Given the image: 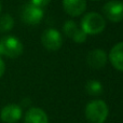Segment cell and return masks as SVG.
Instances as JSON below:
<instances>
[{
	"mask_svg": "<svg viewBox=\"0 0 123 123\" xmlns=\"http://www.w3.org/2000/svg\"><path fill=\"white\" fill-rule=\"evenodd\" d=\"M109 109L102 99H93L85 107V117L90 123H104L108 118Z\"/></svg>",
	"mask_w": 123,
	"mask_h": 123,
	"instance_id": "cell-1",
	"label": "cell"
},
{
	"mask_svg": "<svg viewBox=\"0 0 123 123\" xmlns=\"http://www.w3.org/2000/svg\"><path fill=\"white\" fill-rule=\"evenodd\" d=\"M106 27L105 18L96 12H90L81 19V29L86 35H98Z\"/></svg>",
	"mask_w": 123,
	"mask_h": 123,
	"instance_id": "cell-2",
	"label": "cell"
},
{
	"mask_svg": "<svg viewBox=\"0 0 123 123\" xmlns=\"http://www.w3.org/2000/svg\"><path fill=\"white\" fill-rule=\"evenodd\" d=\"M23 43L14 36H4L0 39V55L16 58L23 53Z\"/></svg>",
	"mask_w": 123,
	"mask_h": 123,
	"instance_id": "cell-3",
	"label": "cell"
},
{
	"mask_svg": "<svg viewBox=\"0 0 123 123\" xmlns=\"http://www.w3.org/2000/svg\"><path fill=\"white\" fill-rule=\"evenodd\" d=\"M41 42L49 51H57L63 44V37L58 30L48 28L41 35Z\"/></svg>",
	"mask_w": 123,
	"mask_h": 123,
	"instance_id": "cell-4",
	"label": "cell"
},
{
	"mask_svg": "<svg viewBox=\"0 0 123 123\" xmlns=\"http://www.w3.org/2000/svg\"><path fill=\"white\" fill-rule=\"evenodd\" d=\"M43 10L39 6H34L32 3H27L21 10V18L24 23L28 25H37L43 18Z\"/></svg>",
	"mask_w": 123,
	"mask_h": 123,
	"instance_id": "cell-5",
	"label": "cell"
},
{
	"mask_svg": "<svg viewBox=\"0 0 123 123\" xmlns=\"http://www.w3.org/2000/svg\"><path fill=\"white\" fill-rule=\"evenodd\" d=\"M103 13L110 22H121L123 19V2L119 0H110L106 2L103 6Z\"/></svg>",
	"mask_w": 123,
	"mask_h": 123,
	"instance_id": "cell-6",
	"label": "cell"
},
{
	"mask_svg": "<svg viewBox=\"0 0 123 123\" xmlns=\"http://www.w3.org/2000/svg\"><path fill=\"white\" fill-rule=\"evenodd\" d=\"M22 118V108L16 104H9L1 109L0 119L3 123H16Z\"/></svg>",
	"mask_w": 123,
	"mask_h": 123,
	"instance_id": "cell-7",
	"label": "cell"
},
{
	"mask_svg": "<svg viewBox=\"0 0 123 123\" xmlns=\"http://www.w3.org/2000/svg\"><path fill=\"white\" fill-rule=\"evenodd\" d=\"M108 55L102 49H95L93 51L89 52L86 56L87 65L93 69H100L107 64Z\"/></svg>",
	"mask_w": 123,
	"mask_h": 123,
	"instance_id": "cell-8",
	"label": "cell"
},
{
	"mask_svg": "<svg viewBox=\"0 0 123 123\" xmlns=\"http://www.w3.org/2000/svg\"><path fill=\"white\" fill-rule=\"evenodd\" d=\"M63 8L70 16H80L86 9L85 0H63Z\"/></svg>",
	"mask_w": 123,
	"mask_h": 123,
	"instance_id": "cell-9",
	"label": "cell"
},
{
	"mask_svg": "<svg viewBox=\"0 0 123 123\" xmlns=\"http://www.w3.org/2000/svg\"><path fill=\"white\" fill-rule=\"evenodd\" d=\"M109 61L111 65L119 71H123V41L113 45L109 52Z\"/></svg>",
	"mask_w": 123,
	"mask_h": 123,
	"instance_id": "cell-10",
	"label": "cell"
},
{
	"mask_svg": "<svg viewBox=\"0 0 123 123\" xmlns=\"http://www.w3.org/2000/svg\"><path fill=\"white\" fill-rule=\"evenodd\" d=\"M25 123H49L48 115L41 108H30L25 113Z\"/></svg>",
	"mask_w": 123,
	"mask_h": 123,
	"instance_id": "cell-11",
	"label": "cell"
},
{
	"mask_svg": "<svg viewBox=\"0 0 123 123\" xmlns=\"http://www.w3.org/2000/svg\"><path fill=\"white\" fill-rule=\"evenodd\" d=\"M85 91L92 96H97L103 93V84L99 81L90 80L85 84Z\"/></svg>",
	"mask_w": 123,
	"mask_h": 123,
	"instance_id": "cell-12",
	"label": "cell"
},
{
	"mask_svg": "<svg viewBox=\"0 0 123 123\" xmlns=\"http://www.w3.org/2000/svg\"><path fill=\"white\" fill-rule=\"evenodd\" d=\"M63 29H64L65 35L68 37V38L74 39V37L77 35V32L79 31L80 28H79V26L77 25L76 22L69 19V21L65 22V24H64V26H63Z\"/></svg>",
	"mask_w": 123,
	"mask_h": 123,
	"instance_id": "cell-13",
	"label": "cell"
},
{
	"mask_svg": "<svg viewBox=\"0 0 123 123\" xmlns=\"http://www.w3.org/2000/svg\"><path fill=\"white\" fill-rule=\"evenodd\" d=\"M14 26V19L10 14H4L0 16V31L6 32L10 31Z\"/></svg>",
	"mask_w": 123,
	"mask_h": 123,
	"instance_id": "cell-14",
	"label": "cell"
},
{
	"mask_svg": "<svg viewBox=\"0 0 123 123\" xmlns=\"http://www.w3.org/2000/svg\"><path fill=\"white\" fill-rule=\"evenodd\" d=\"M86 38H87V35L80 28V29H79V31L77 32V35L74 37V39H72V40H74V42H77V43H82V42H85Z\"/></svg>",
	"mask_w": 123,
	"mask_h": 123,
	"instance_id": "cell-15",
	"label": "cell"
},
{
	"mask_svg": "<svg viewBox=\"0 0 123 123\" xmlns=\"http://www.w3.org/2000/svg\"><path fill=\"white\" fill-rule=\"evenodd\" d=\"M50 2H51V0H30V3H32L36 6H39V8H41V9H42L43 6H48Z\"/></svg>",
	"mask_w": 123,
	"mask_h": 123,
	"instance_id": "cell-16",
	"label": "cell"
},
{
	"mask_svg": "<svg viewBox=\"0 0 123 123\" xmlns=\"http://www.w3.org/2000/svg\"><path fill=\"white\" fill-rule=\"evenodd\" d=\"M4 70H6V65H4V62L2 61V58L0 57V78L3 76Z\"/></svg>",
	"mask_w": 123,
	"mask_h": 123,
	"instance_id": "cell-17",
	"label": "cell"
},
{
	"mask_svg": "<svg viewBox=\"0 0 123 123\" xmlns=\"http://www.w3.org/2000/svg\"><path fill=\"white\" fill-rule=\"evenodd\" d=\"M0 11H1V3H0Z\"/></svg>",
	"mask_w": 123,
	"mask_h": 123,
	"instance_id": "cell-18",
	"label": "cell"
},
{
	"mask_svg": "<svg viewBox=\"0 0 123 123\" xmlns=\"http://www.w3.org/2000/svg\"><path fill=\"white\" fill-rule=\"evenodd\" d=\"M93 1H97V0H93Z\"/></svg>",
	"mask_w": 123,
	"mask_h": 123,
	"instance_id": "cell-19",
	"label": "cell"
}]
</instances>
